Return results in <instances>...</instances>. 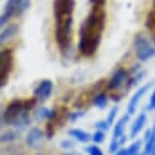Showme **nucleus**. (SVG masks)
<instances>
[{
	"label": "nucleus",
	"instance_id": "8",
	"mask_svg": "<svg viewBox=\"0 0 155 155\" xmlns=\"http://www.w3.org/2000/svg\"><path fill=\"white\" fill-rule=\"evenodd\" d=\"M54 84L50 80H43L38 83L33 91V97L37 101H45L51 97Z\"/></svg>",
	"mask_w": 155,
	"mask_h": 155
},
{
	"label": "nucleus",
	"instance_id": "4",
	"mask_svg": "<svg viewBox=\"0 0 155 155\" xmlns=\"http://www.w3.org/2000/svg\"><path fill=\"white\" fill-rule=\"evenodd\" d=\"M136 58L140 62H147L155 56V44L144 32H138L133 39Z\"/></svg>",
	"mask_w": 155,
	"mask_h": 155
},
{
	"label": "nucleus",
	"instance_id": "31",
	"mask_svg": "<svg viewBox=\"0 0 155 155\" xmlns=\"http://www.w3.org/2000/svg\"><path fill=\"white\" fill-rule=\"evenodd\" d=\"M62 155H80V154H72V153H67V154H62Z\"/></svg>",
	"mask_w": 155,
	"mask_h": 155
},
{
	"label": "nucleus",
	"instance_id": "32",
	"mask_svg": "<svg viewBox=\"0 0 155 155\" xmlns=\"http://www.w3.org/2000/svg\"><path fill=\"white\" fill-rule=\"evenodd\" d=\"M153 9H155V0H153Z\"/></svg>",
	"mask_w": 155,
	"mask_h": 155
},
{
	"label": "nucleus",
	"instance_id": "15",
	"mask_svg": "<svg viewBox=\"0 0 155 155\" xmlns=\"http://www.w3.org/2000/svg\"><path fill=\"white\" fill-rule=\"evenodd\" d=\"M68 136H71L73 139H76L77 142H81V143H88L92 139V136L81 128H71L68 131Z\"/></svg>",
	"mask_w": 155,
	"mask_h": 155
},
{
	"label": "nucleus",
	"instance_id": "6",
	"mask_svg": "<svg viewBox=\"0 0 155 155\" xmlns=\"http://www.w3.org/2000/svg\"><path fill=\"white\" fill-rule=\"evenodd\" d=\"M14 67V54L10 49L0 50V89L9 82L10 74Z\"/></svg>",
	"mask_w": 155,
	"mask_h": 155
},
{
	"label": "nucleus",
	"instance_id": "26",
	"mask_svg": "<svg viewBox=\"0 0 155 155\" xmlns=\"http://www.w3.org/2000/svg\"><path fill=\"white\" fill-rule=\"evenodd\" d=\"M83 114L84 112H82V111H77V112H73V114H70V116H68V119L71 120V121H76V120H78L81 116H83Z\"/></svg>",
	"mask_w": 155,
	"mask_h": 155
},
{
	"label": "nucleus",
	"instance_id": "30",
	"mask_svg": "<svg viewBox=\"0 0 155 155\" xmlns=\"http://www.w3.org/2000/svg\"><path fill=\"white\" fill-rule=\"evenodd\" d=\"M3 124H4V116H3L2 112H0V130H2V127H3Z\"/></svg>",
	"mask_w": 155,
	"mask_h": 155
},
{
	"label": "nucleus",
	"instance_id": "10",
	"mask_svg": "<svg viewBox=\"0 0 155 155\" xmlns=\"http://www.w3.org/2000/svg\"><path fill=\"white\" fill-rule=\"evenodd\" d=\"M15 16H17L15 0H8L2 15H0V29H3V27L6 26L9 23V21Z\"/></svg>",
	"mask_w": 155,
	"mask_h": 155
},
{
	"label": "nucleus",
	"instance_id": "16",
	"mask_svg": "<svg viewBox=\"0 0 155 155\" xmlns=\"http://www.w3.org/2000/svg\"><path fill=\"white\" fill-rule=\"evenodd\" d=\"M93 105L99 109H105L109 103V95L106 93H98L93 97Z\"/></svg>",
	"mask_w": 155,
	"mask_h": 155
},
{
	"label": "nucleus",
	"instance_id": "27",
	"mask_svg": "<svg viewBox=\"0 0 155 155\" xmlns=\"http://www.w3.org/2000/svg\"><path fill=\"white\" fill-rule=\"evenodd\" d=\"M60 145H61V148H64V149H71V148L73 147V143H72L71 140L65 139V140H62V142L60 143Z\"/></svg>",
	"mask_w": 155,
	"mask_h": 155
},
{
	"label": "nucleus",
	"instance_id": "23",
	"mask_svg": "<svg viewBox=\"0 0 155 155\" xmlns=\"http://www.w3.org/2000/svg\"><path fill=\"white\" fill-rule=\"evenodd\" d=\"M120 148H121L120 142H119L117 139H112L111 143H110V147H109V151H110L111 154H115L116 151L120 150Z\"/></svg>",
	"mask_w": 155,
	"mask_h": 155
},
{
	"label": "nucleus",
	"instance_id": "13",
	"mask_svg": "<svg viewBox=\"0 0 155 155\" xmlns=\"http://www.w3.org/2000/svg\"><path fill=\"white\" fill-rule=\"evenodd\" d=\"M130 117H131V115L125 114L122 117H120L117 121H116V124L114 125L112 139H119L120 137H122L125 134V128H126V125L130 121Z\"/></svg>",
	"mask_w": 155,
	"mask_h": 155
},
{
	"label": "nucleus",
	"instance_id": "18",
	"mask_svg": "<svg viewBox=\"0 0 155 155\" xmlns=\"http://www.w3.org/2000/svg\"><path fill=\"white\" fill-rule=\"evenodd\" d=\"M128 154L130 155H137V154H140V150H142V140L139 139H136L128 148Z\"/></svg>",
	"mask_w": 155,
	"mask_h": 155
},
{
	"label": "nucleus",
	"instance_id": "29",
	"mask_svg": "<svg viewBox=\"0 0 155 155\" xmlns=\"http://www.w3.org/2000/svg\"><path fill=\"white\" fill-rule=\"evenodd\" d=\"M115 155H130V154H128L127 148H122V149H120L119 151H116Z\"/></svg>",
	"mask_w": 155,
	"mask_h": 155
},
{
	"label": "nucleus",
	"instance_id": "20",
	"mask_svg": "<svg viewBox=\"0 0 155 155\" xmlns=\"http://www.w3.org/2000/svg\"><path fill=\"white\" fill-rule=\"evenodd\" d=\"M117 112H119V107H117V106H114V107L109 111V114H107V116H106V121H107V124H109L110 126H112V125L115 124V120H116V116H117Z\"/></svg>",
	"mask_w": 155,
	"mask_h": 155
},
{
	"label": "nucleus",
	"instance_id": "17",
	"mask_svg": "<svg viewBox=\"0 0 155 155\" xmlns=\"http://www.w3.org/2000/svg\"><path fill=\"white\" fill-rule=\"evenodd\" d=\"M31 2H32V0H15L16 10H17V16L23 15L28 10V8L31 5Z\"/></svg>",
	"mask_w": 155,
	"mask_h": 155
},
{
	"label": "nucleus",
	"instance_id": "22",
	"mask_svg": "<svg viewBox=\"0 0 155 155\" xmlns=\"http://www.w3.org/2000/svg\"><path fill=\"white\" fill-rule=\"evenodd\" d=\"M86 151L89 154V155H104L103 150L97 145V144H93V145H88L86 148Z\"/></svg>",
	"mask_w": 155,
	"mask_h": 155
},
{
	"label": "nucleus",
	"instance_id": "28",
	"mask_svg": "<svg viewBox=\"0 0 155 155\" xmlns=\"http://www.w3.org/2000/svg\"><path fill=\"white\" fill-rule=\"evenodd\" d=\"M93 6H104L106 0H89Z\"/></svg>",
	"mask_w": 155,
	"mask_h": 155
},
{
	"label": "nucleus",
	"instance_id": "2",
	"mask_svg": "<svg viewBox=\"0 0 155 155\" xmlns=\"http://www.w3.org/2000/svg\"><path fill=\"white\" fill-rule=\"evenodd\" d=\"M54 20H55V42L60 50L70 49L72 43L73 10L74 0H54Z\"/></svg>",
	"mask_w": 155,
	"mask_h": 155
},
{
	"label": "nucleus",
	"instance_id": "21",
	"mask_svg": "<svg viewBox=\"0 0 155 155\" xmlns=\"http://www.w3.org/2000/svg\"><path fill=\"white\" fill-rule=\"evenodd\" d=\"M104 139H105V132H104V131H99V130H97V131L92 134V140H93L95 144H100V143H103Z\"/></svg>",
	"mask_w": 155,
	"mask_h": 155
},
{
	"label": "nucleus",
	"instance_id": "34",
	"mask_svg": "<svg viewBox=\"0 0 155 155\" xmlns=\"http://www.w3.org/2000/svg\"><path fill=\"white\" fill-rule=\"evenodd\" d=\"M137 155H140V154H137Z\"/></svg>",
	"mask_w": 155,
	"mask_h": 155
},
{
	"label": "nucleus",
	"instance_id": "24",
	"mask_svg": "<svg viewBox=\"0 0 155 155\" xmlns=\"http://www.w3.org/2000/svg\"><path fill=\"white\" fill-rule=\"evenodd\" d=\"M95 128L97 130H99V131H107L109 128H110V125L107 124V121L106 120H101V121H98V122H95Z\"/></svg>",
	"mask_w": 155,
	"mask_h": 155
},
{
	"label": "nucleus",
	"instance_id": "19",
	"mask_svg": "<svg viewBox=\"0 0 155 155\" xmlns=\"http://www.w3.org/2000/svg\"><path fill=\"white\" fill-rule=\"evenodd\" d=\"M17 133L14 132V131H8L5 133H3L2 136H0V142H3V143H9V142H12L17 138Z\"/></svg>",
	"mask_w": 155,
	"mask_h": 155
},
{
	"label": "nucleus",
	"instance_id": "5",
	"mask_svg": "<svg viewBox=\"0 0 155 155\" xmlns=\"http://www.w3.org/2000/svg\"><path fill=\"white\" fill-rule=\"evenodd\" d=\"M131 87H132V84H131V73H130V71H127L124 67H117L114 71L111 78L107 83V91L119 92V91L122 89V93H125Z\"/></svg>",
	"mask_w": 155,
	"mask_h": 155
},
{
	"label": "nucleus",
	"instance_id": "3",
	"mask_svg": "<svg viewBox=\"0 0 155 155\" xmlns=\"http://www.w3.org/2000/svg\"><path fill=\"white\" fill-rule=\"evenodd\" d=\"M35 99H15L8 104L3 116L4 122L15 128L23 130L31 124L29 110L35 105Z\"/></svg>",
	"mask_w": 155,
	"mask_h": 155
},
{
	"label": "nucleus",
	"instance_id": "1",
	"mask_svg": "<svg viewBox=\"0 0 155 155\" xmlns=\"http://www.w3.org/2000/svg\"><path fill=\"white\" fill-rule=\"evenodd\" d=\"M106 12L104 6H93L80 27L78 51L84 58H92L99 49L105 29Z\"/></svg>",
	"mask_w": 155,
	"mask_h": 155
},
{
	"label": "nucleus",
	"instance_id": "11",
	"mask_svg": "<svg viewBox=\"0 0 155 155\" xmlns=\"http://www.w3.org/2000/svg\"><path fill=\"white\" fill-rule=\"evenodd\" d=\"M147 125V111H142L137 117L136 120L133 121V124L131 125V130H130V137L132 139H134L139 133L140 131L145 127Z\"/></svg>",
	"mask_w": 155,
	"mask_h": 155
},
{
	"label": "nucleus",
	"instance_id": "25",
	"mask_svg": "<svg viewBox=\"0 0 155 155\" xmlns=\"http://www.w3.org/2000/svg\"><path fill=\"white\" fill-rule=\"evenodd\" d=\"M147 110H148V111H155V89H153V92H151V94H150Z\"/></svg>",
	"mask_w": 155,
	"mask_h": 155
},
{
	"label": "nucleus",
	"instance_id": "33",
	"mask_svg": "<svg viewBox=\"0 0 155 155\" xmlns=\"http://www.w3.org/2000/svg\"><path fill=\"white\" fill-rule=\"evenodd\" d=\"M37 155H43V154H37Z\"/></svg>",
	"mask_w": 155,
	"mask_h": 155
},
{
	"label": "nucleus",
	"instance_id": "7",
	"mask_svg": "<svg viewBox=\"0 0 155 155\" xmlns=\"http://www.w3.org/2000/svg\"><path fill=\"white\" fill-rule=\"evenodd\" d=\"M153 84H154V81H150V82L143 84L142 87H139V88L134 92V94L131 97V99H130V101H128V104H127V114H128V115L132 116V115L136 114V110H137V107H138L140 100H142L143 97L149 92V89L153 87Z\"/></svg>",
	"mask_w": 155,
	"mask_h": 155
},
{
	"label": "nucleus",
	"instance_id": "12",
	"mask_svg": "<svg viewBox=\"0 0 155 155\" xmlns=\"http://www.w3.org/2000/svg\"><path fill=\"white\" fill-rule=\"evenodd\" d=\"M155 147V122L151 126V128L147 130L144 136V148L140 151V155H149L150 151Z\"/></svg>",
	"mask_w": 155,
	"mask_h": 155
},
{
	"label": "nucleus",
	"instance_id": "9",
	"mask_svg": "<svg viewBox=\"0 0 155 155\" xmlns=\"http://www.w3.org/2000/svg\"><path fill=\"white\" fill-rule=\"evenodd\" d=\"M43 142H44V133L38 127L31 128L26 136V143L31 148H39L43 145Z\"/></svg>",
	"mask_w": 155,
	"mask_h": 155
},
{
	"label": "nucleus",
	"instance_id": "14",
	"mask_svg": "<svg viewBox=\"0 0 155 155\" xmlns=\"http://www.w3.org/2000/svg\"><path fill=\"white\" fill-rule=\"evenodd\" d=\"M17 32H18V28L16 25H9L5 28H3L2 32H0V47L6 44L11 38L15 37V34Z\"/></svg>",
	"mask_w": 155,
	"mask_h": 155
}]
</instances>
